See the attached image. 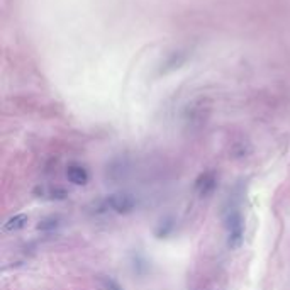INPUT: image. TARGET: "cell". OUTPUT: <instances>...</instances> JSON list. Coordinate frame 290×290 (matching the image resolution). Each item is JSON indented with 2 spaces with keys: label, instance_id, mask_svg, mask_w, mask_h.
Segmentation results:
<instances>
[{
  "label": "cell",
  "instance_id": "6da1fadb",
  "mask_svg": "<svg viewBox=\"0 0 290 290\" xmlns=\"http://www.w3.org/2000/svg\"><path fill=\"white\" fill-rule=\"evenodd\" d=\"M109 209H112L117 214H127L136 207V199L127 192H117L107 197L105 200Z\"/></svg>",
  "mask_w": 290,
  "mask_h": 290
},
{
  "label": "cell",
  "instance_id": "7a4b0ae2",
  "mask_svg": "<svg viewBox=\"0 0 290 290\" xmlns=\"http://www.w3.org/2000/svg\"><path fill=\"white\" fill-rule=\"evenodd\" d=\"M217 185V180H216V175L212 173V171H207V173L200 175L199 178H197V183H195V188L197 192H199L200 197H207L209 193L214 192V188Z\"/></svg>",
  "mask_w": 290,
  "mask_h": 290
},
{
  "label": "cell",
  "instance_id": "3957f363",
  "mask_svg": "<svg viewBox=\"0 0 290 290\" xmlns=\"http://www.w3.org/2000/svg\"><path fill=\"white\" fill-rule=\"evenodd\" d=\"M67 177L75 185H85L89 182V173L87 170L80 165H70L67 170Z\"/></svg>",
  "mask_w": 290,
  "mask_h": 290
},
{
  "label": "cell",
  "instance_id": "277c9868",
  "mask_svg": "<svg viewBox=\"0 0 290 290\" xmlns=\"http://www.w3.org/2000/svg\"><path fill=\"white\" fill-rule=\"evenodd\" d=\"M28 216L26 214H17V216H12L9 217L6 222H4V231H9V232H14V231H19L26 227V224H28Z\"/></svg>",
  "mask_w": 290,
  "mask_h": 290
},
{
  "label": "cell",
  "instance_id": "5b68a950",
  "mask_svg": "<svg viewBox=\"0 0 290 290\" xmlns=\"http://www.w3.org/2000/svg\"><path fill=\"white\" fill-rule=\"evenodd\" d=\"M226 227H227V232L229 231H236V229H244L243 227V217L238 210H231L226 217Z\"/></svg>",
  "mask_w": 290,
  "mask_h": 290
},
{
  "label": "cell",
  "instance_id": "8992f818",
  "mask_svg": "<svg viewBox=\"0 0 290 290\" xmlns=\"http://www.w3.org/2000/svg\"><path fill=\"white\" fill-rule=\"evenodd\" d=\"M243 236H244V229H236V231H229L227 232V246L231 249H238L241 244H243Z\"/></svg>",
  "mask_w": 290,
  "mask_h": 290
},
{
  "label": "cell",
  "instance_id": "52a82bcc",
  "mask_svg": "<svg viewBox=\"0 0 290 290\" xmlns=\"http://www.w3.org/2000/svg\"><path fill=\"white\" fill-rule=\"evenodd\" d=\"M173 226L175 222L171 217H166L165 221H161V224L156 229V238H166V236H170V232L173 231Z\"/></svg>",
  "mask_w": 290,
  "mask_h": 290
},
{
  "label": "cell",
  "instance_id": "ba28073f",
  "mask_svg": "<svg viewBox=\"0 0 290 290\" xmlns=\"http://www.w3.org/2000/svg\"><path fill=\"white\" fill-rule=\"evenodd\" d=\"M99 283H100V288L102 290H124L119 283L116 282V280L111 278V276H100Z\"/></svg>",
  "mask_w": 290,
  "mask_h": 290
},
{
  "label": "cell",
  "instance_id": "9c48e42d",
  "mask_svg": "<svg viewBox=\"0 0 290 290\" xmlns=\"http://www.w3.org/2000/svg\"><path fill=\"white\" fill-rule=\"evenodd\" d=\"M56 226H58V221H56L55 217H48V219H45V221H41L38 224V229L48 231V229H55Z\"/></svg>",
  "mask_w": 290,
  "mask_h": 290
}]
</instances>
